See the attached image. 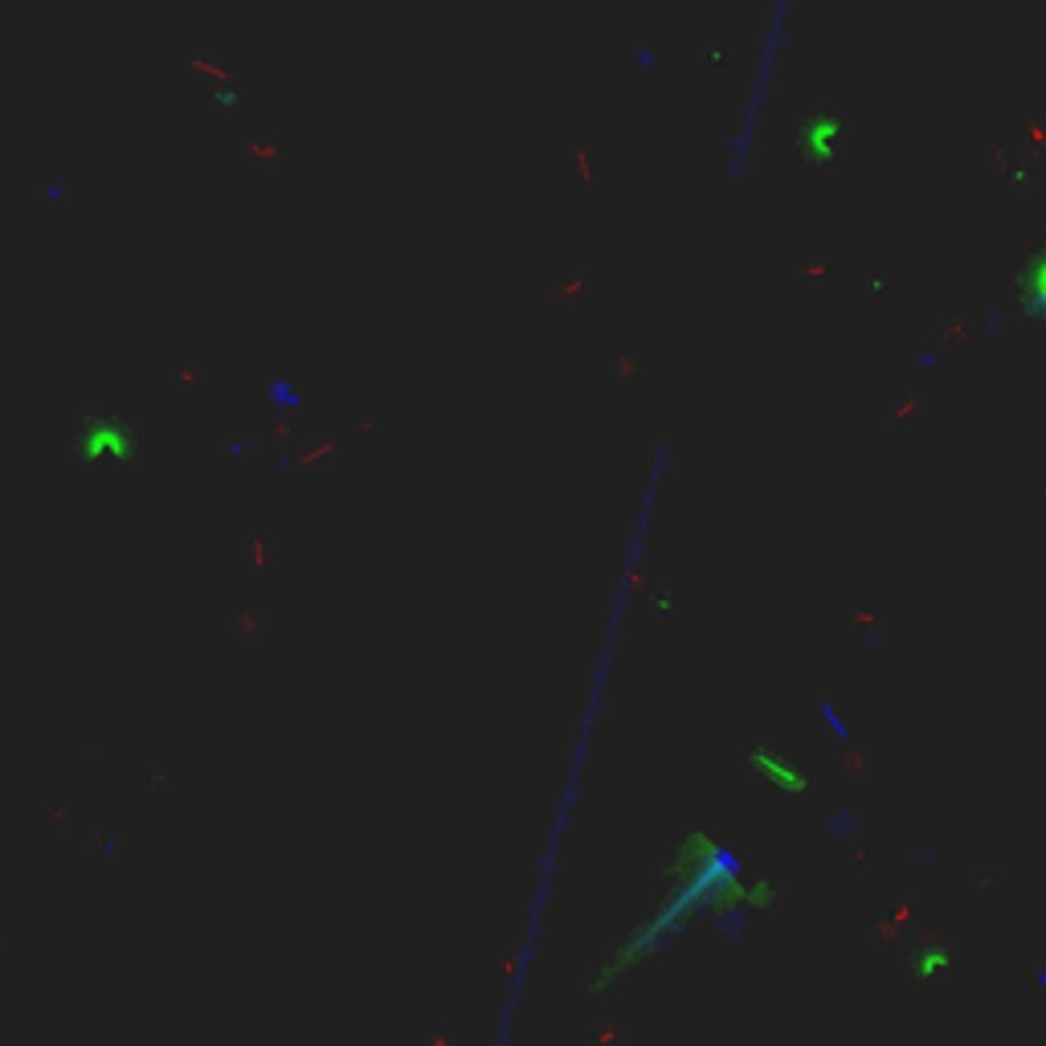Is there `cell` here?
<instances>
[{"instance_id": "6da1fadb", "label": "cell", "mask_w": 1046, "mask_h": 1046, "mask_svg": "<svg viewBox=\"0 0 1046 1046\" xmlns=\"http://www.w3.org/2000/svg\"><path fill=\"white\" fill-rule=\"evenodd\" d=\"M1018 299H1022V320L1046 323V249H1038L1026 262L1018 278Z\"/></svg>"}, {"instance_id": "7a4b0ae2", "label": "cell", "mask_w": 1046, "mask_h": 1046, "mask_svg": "<svg viewBox=\"0 0 1046 1046\" xmlns=\"http://www.w3.org/2000/svg\"><path fill=\"white\" fill-rule=\"evenodd\" d=\"M756 769L769 777L772 789H780V793H806V777L793 769V761L785 753H764V748H756Z\"/></svg>"}, {"instance_id": "3957f363", "label": "cell", "mask_w": 1046, "mask_h": 1046, "mask_svg": "<svg viewBox=\"0 0 1046 1046\" xmlns=\"http://www.w3.org/2000/svg\"><path fill=\"white\" fill-rule=\"evenodd\" d=\"M817 711H822L825 727H830L834 736H838V740H851V727L843 724V716H838V708H834V703H825V699H822V703H817Z\"/></svg>"}]
</instances>
